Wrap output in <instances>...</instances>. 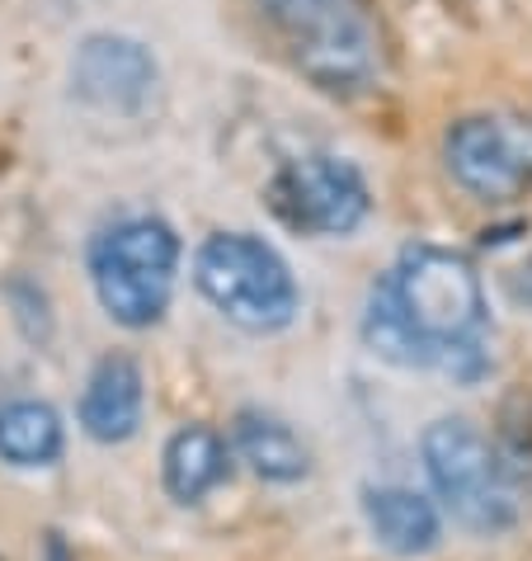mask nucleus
<instances>
[{
	"label": "nucleus",
	"instance_id": "obj_6",
	"mask_svg": "<svg viewBox=\"0 0 532 561\" xmlns=\"http://www.w3.org/2000/svg\"><path fill=\"white\" fill-rule=\"evenodd\" d=\"M269 208L278 222L302 231V237H349V231L363 227L372 194L363 170L349 156L307 151L274 170Z\"/></svg>",
	"mask_w": 532,
	"mask_h": 561
},
{
	"label": "nucleus",
	"instance_id": "obj_8",
	"mask_svg": "<svg viewBox=\"0 0 532 561\" xmlns=\"http://www.w3.org/2000/svg\"><path fill=\"white\" fill-rule=\"evenodd\" d=\"M71 81L90 104L132 114V108H142L151 100L155 61L132 38H85L71 61Z\"/></svg>",
	"mask_w": 532,
	"mask_h": 561
},
{
	"label": "nucleus",
	"instance_id": "obj_9",
	"mask_svg": "<svg viewBox=\"0 0 532 561\" xmlns=\"http://www.w3.org/2000/svg\"><path fill=\"white\" fill-rule=\"evenodd\" d=\"M147 378L132 354H104L81 392V430L95 444H128L142 430Z\"/></svg>",
	"mask_w": 532,
	"mask_h": 561
},
{
	"label": "nucleus",
	"instance_id": "obj_5",
	"mask_svg": "<svg viewBox=\"0 0 532 561\" xmlns=\"http://www.w3.org/2000/svg\"><path fill=\"white\" fill-rule=\"evenodd\" d=\"M194 284L250 335H274L297 317V278L288 260L250 231H212L194 255Z\"/></svg>",
	"mask_w": 532,
	"mask_h": 561
},
{
	"label": "nucleus",
	"instance_id": "obj_2",
	"mask_svg": "<svg viewBox=\"0 0 532 561\" xmlns=\"http://www.w3.org/2000/svg\"><path fill=\"white\" fill-rule=\"evenodd\" d=\"M419 454H425V472L438 505L466 534L495 538V534H509L523 519L519 467L509 462V454L495 439H485L472 420L462 415L433 420L425 439H419Z\"/></svg>",
	"mask_w": 532,
	"mask_h": 561
},
{
	"label": "nucleus",
	"instance_id": "obj_7",
	"mask_svg": "<svg viewBox=\"0 0 532 561\" xmlns=\"http://www.w3.org/2000/svg\"><path fill=\"white\" fill-rule=\"evenodd\" d=\"M443 161L481 204H513L532 190V118L466 114L443 133Z\"/></svg>",
	"mask_w": 532,
	"mask_h": 561
},
{
	"label": "nucleus",
	"instance_id": "obj_16",
	"mask_svg": "<svg viewBox=\"0 0 532 561\" xmlns=\"http://www.w3.org/2000/svg\"><path fill=\"white\" fill-rule=\"evenodd\" d=\"M48 561H67V542H61L57 534L48 538Z\"/></svg>",
	"mask_w": 532,
	"mask_h": 561
},
{
	"label": "nucleus",
	"instance_id": "obj_13",
	"mask_svg": "<svg viewBox=\"0 0 532 561\" xmlns=\"http://www.w3.org/2000/svg\"><path fill=\"white\" fill-rule=\"evenodd\" d=\"M61 448H67V430L48 401H5L0 407V458L10 467H53Z\"/></svg>",
	"mask_w": 532,
	"mask_h": 561
},
{
	"label": "nucleus",
	"instance_id": "obj_14",
	"mask_svg": "<svg viewBox=\"0 0 532 561\" xmlns=\"http://www.w3.org/2000/svg\"><path fill=\"white\" fill-rule=\"evenodd\" d=\"M363 345L386 358V364L396 368H429L425 350H419V340L410 335V325H405V317L396 311V302H391L386 293V278H378L368 293V307H363Z\"/></svg>",
	"mask_w": 532,
	"mask_h": 561
},
{
	"label": "nucleus",
	"instance_id": "obj_4",
	"mask_svg": "<svg viewBox=\"0 0 532 561\" xmlns=\"http://www.w3.org/2000/svg\"><path fill=\"white\" fill-rule=\"evenodd\" d=\"M180 274V237L161 217H123L90 241V284L108 321L147 331L165 317Z\"/></svg>",
	"mask_w": 532,
	"mask_h": 561
},
{
	"label": "nucleus",
	"instance_id": "obj_10",
	"mask_svg": "<svg viewBox=\"0 0 532 561\" xmlns=\"http://www.w3.org/2000/svg\"><path fill=\"white\" fill-rule=\"evenodd\" d=\"M363 524L368 534L396 557H425L443 538V514L429 495L410 486H368L363 491Z\"/></svg>",
	"mask_w": 532,
	"mask_h": 561
},
{
	"label": "nucleus",
	"instance_id": "obj_15",
	"mask_svg": "<svg viewBox=\"0 0 532 561\" xmlns=\"http://www.w3.org/2000/svg\"><path fill=\"white\" fill-rule=\"evenodd\" d=\"M509 298L532 311V260L523 264V270H513V274H509Z\"/></svg>",
	"mask_w": 532,
	"mask_h": 561
},
{
	"label": "nucleus",
	"instance_id": "obj_11",
	"mask_svg": "<svg viewBox=\"0 0 532 561\" xmlns=\"http://www.w3.org/2000/svg\"><path fill=\"white\" fill-rule=\"evenodd\" d=\"M231 472L227 439L208 425H184L170 434L165 454H161V481L170 491V501L198 505L203 495H212Z\"/></svg>",
	"mask_w": 532,
	"mask_h": 561
},
{
	"label": "nucleus",
	"instance_id": "obj_1",
	"mask_svg": "<svg viewBox=\"0 0 532 561\" xmlns=\"http://www.w3.org/2000/svg\"><path fill=\"white\" fill-rule=\"evenodd\" d=\"M386 293L419 340L429 368H443L462 382H476L490 368L485 335H490V307L476 264L452 245L415 241L405 245L396 270H386Z\"/></svg>",
	"mask_w": 532,
	"mask_h": 561
},
{
	"label": "nucleus",
	"instance_id": "obj_12",
	"mask_svg": "<svg viewBox=\"0 0 532 561\" xmlns=\"http://www.w3.org/2000/svg\"><path fill=\"white\" fill-rule=\"evenodd\" d=\"M231 444H236L241 462L255 472L259 481H274V486H292L311 472V454L307 444L292 434V425H284L269 411H241L236 425H231Z\"/></svg>",
	"mask_w": 532,
	"mask_h": 561
},
{
	"label": "nucleus",
	"instance_id": "obj_3",
	"mask_svg": "<svg viewBox=\"0 0 532 561\" xmlns=\"http://www.w3.org/2000/svg\"><path fill=\"white\" fill-rule=\"evenodd\" d=\"M288 38L297 71L316 90L354 95L378 76V14L372 0H259Z\"/></svg>",
	"mask_w": 532,
	"mask_h": 561
}]
</instances>
